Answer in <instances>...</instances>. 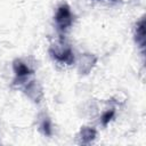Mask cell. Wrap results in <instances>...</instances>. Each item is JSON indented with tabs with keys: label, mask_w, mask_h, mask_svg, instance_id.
I'll use <instances>...</instances> for the list:
<instances>
[{
	"label": "cell",
	"mask_w": 146,
	"mask_h": 146,
	"mask_svg": "<svg viewBox=\"0 0 146 146\" xmlns=\"http://www.w3.org/2000/svg\"><path fill=\"white\" fill-rule=\"evenodd\" d=\"M54 19H55L57 30L60 32H66L72 26L73 21H74V16L72 14L71 7L67 3L60 5L55 13Z\"/></svg>",
	"instance_id": "cell-2"
},
{
	"label": "cell",
	"mask_w": 146,
	"mask_h": 146,
	"mask_svg": "<svg viewBox=\"0 0 146 146\" xmlns=\"http://www.w3.org/2000/svg\"><path fill=\"white\" fill-rule=\"evenodd\" d=\"M146 33H145V17H141L136 26H135V32H133V36H135V41L137 43V46L144 51L145 49V39H146Z\"/></svg>",
	"instance_id": "cell-6"
},
{
	"label": "cell",
	"mask_w": 146,
	"mask_h": 146,
	"mask_svg": "<svg viewBox=\"0 0 146 146\" xmlns=\"http://www.w3.org/2000/svg\"><path fill=\"white\" fill-rule=\"evenodd\" d=\"M96 63H97V57L94 54H89V52L82 54L78 60V72L80 74L86 75L90 73V71L95 67Z\"/></svg>",
	"instance_id": "cell-5"
},
{
	"label": "cell",
	"mask_w": 146,
	"mask_h": 146,
	"mask_svg": "<svg viewBox=\"0 0 146 146\" xmlns=\"http://www.w3.org/2000/svg\"><path fill=\"white\" fill-rule=\"evenodd\" d=\"M40 129L43 132L44 136H51L52 135V125L49 117H43L40 123Z\"/></svg>",
	"instance_id": "cell-8"
},
{
	"label": "cell",
	"mask_w": 146,
	"mask_h": 146,
	"mask_svg": "<svg viewBox=\"0 0 146 146\" xmlns=\"http://www.w3.org/2000/svg\"><path fill=\"white\" fill-rule=\"evenodd\" d=\"M49 54L51 58L57 60L58 63L66 65H72L74 63V52L71 46L63 40H58L54 42L49 47Z\"/></svg>",
	"instance_id": "cell-1"
},
{
	"label": "cell",
	"mask_w": 146,
	"mask_h": 146,
	"mask_svg": "<svg viewBox=\"0 0 146 146\" xmlns=\"http://www.w3.org/2000/svg\"><path fill=\"white\" fill-rule=\"evenodd\" d=\"M96 136H97L96 129H94L92 127H82L78 133L79 144L88 145L96 139Z\"/></svg>",
	"instance_id": "cell-7"
},
{
	"label": "cell",
	"mask_w": 146,
	"mask_h": 146,
	"mask_svg": "<svg viewBox=\"0 0 146 146\" xmlns=\"http://www.w3.org/2000/svg\"><path fill=\"white\" fill-rule=\"evenodd\" d=\"M21 87H22L23 91L25 92V95H26L29 98H31L34 103H39L40 99H41L42 96H43L41 86H40L36 81H34V80H29L27 82H25V83L22 84Z\"/></svg>",
	"instance_id": "cell-4"
},
{
	"label": "cell",
	"mask_w": 146,
	"mask_h": 146,
	"mask_svg": "<svg viewBox=\"0 0 146 146\" xmlns=\"http://www.w3.org/2000/svg\"><path fill=\"white\" fill-rule=\"evenodd\" d=\"M114 115H115V110H114V108H111V110L105 111V112L102 114V116H100V122H102V124H103L104 127H107V124L113 120Z\"/></svg>",
	"instance_id": "cell-9"
},
{
	"label": "cell",
	"mask_w": 146,
	"mask_h": 146,
	"mask_svg": "<svg viewBox=\"0 0 146 146\" xmlns=\"http://www.w3.org/2000/svg\"><path fill=\"white\" fill-rule=\"evenodd\" d=\"M13 70L15 73L14 83L17 86H22L29 81V78L33 74V71L21 59H15L13 62Z\"/></svg>",
	"instance_id": "cell-3"
}]
</instances>
